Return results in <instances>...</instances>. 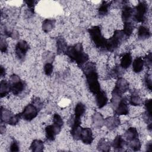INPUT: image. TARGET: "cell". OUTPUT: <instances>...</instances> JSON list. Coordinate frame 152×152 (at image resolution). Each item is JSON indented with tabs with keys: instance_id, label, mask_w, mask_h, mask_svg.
<instances>
[{
	"instance_id": "cell-7",
	"label": "cell",
	"mask_w": 152,
	"mask_h": 152,
	"mask_svg": "<svg viewBox=\"0 0 152 152\" xmlns=\"http://www.w3.org/2000/svg\"><path fill=\"white\" fill-rule=\"evenodd\" d=\"M39 110L33 103L28 104L24 108L23 112L20 113L21 118L27 121H31L37 116Z\"/></svg>"
},
{
	"instance_id": "cell-39",
	"label": "cell",
	"mask_w": 152,
	"mask_h": 152,
	"mask_svg": "<svg viewBox=\"0 0 152 152\" xmlns=\"http://www.w3.org/2000/svg\"><path fill=\"white\" fill-rule=\"evenodd\" d=\"M53 66L52 65V63L50 62H46L43 67L44 72L46 75H50L53 72Z\"/></svg>"
},
{
	"instance_id": "cell-12",
	"label": "cell",
	"mask_w": 152,
	"mask_h": 152,
	"mask_svg": "<svg viewBox=\"0 0 152 152\" xmlns=\"http://www.w3.org/2000/svg\"><path fill=\"white\" fill-rule=\"evenodd\" d=\"M93 136L92 130L90 128H83L80 137V140L86 144H91L93 141Z\"/></svg>"
},
{
	"instance_id": "cell-43",
	"label": "cell",
	"mask_w": 152,
	"mask_h": 152,
	"mask_svg": "<svg viewBox=\"0 0 152 152\" xmlns=\"http://www.w3.org/2000/svg\"><path fill=\"white\" fill-rule=\"evenodd\" d=\"M144 65H145L147 68H151L152 65V54L151 52H150L144 57Z\"/></svg>"
},
{
	"instance_id": "cell-11",
	"label": "cell",
	"mask_w": 152,
	"mask_h": 152,
	"mask_svg": "<svg viewBox=\"0 0 152 152\" xmlns=\"http://www.w3.org/2000/svg\"><path fill=\"white\" fill-rule=\"evenodd\" d=\"M62 128L54 125H48L45 128V133L46 139L49 141H53L55 139L56 135H58L61 131Z\"/></svg>"
},
{
	"instance_id": "cell-9",
	"label": "cell",
	"mask_w": 152,
	"mask_h": 152,
	"mask_svg": "<svg viewBox=\"0 0 152 152\" xmlns=\"http://www.w3.org/2000/svg\"><path fill=\"white\" fill-rule=\"evenodd\" d=\"M129 90V83L128 81L122 77H120L117 79L115 83V86L112 93L117 94L119 95H123Z\"/></svg>"
},
{
	"instance_id": "cell-42",
	"label": "cell",
	"mask_w": 152,
	"mask_h": 152,
	"mask_svg": "<svg viewBox=\"0 0 152 152\" xmlns=\"http://www.w3.org/2000/svg\"><path fill=\"white\" fill-rule=\"evenodd\" d=\"M0 49L2 53H5L8 49V43L5 38L1 37L0 40Z\"/></svg>"
},
{
	"instance_id": "cell-20",
	"label": "cell",
	"mask_w": 152,
	"mask_h": 152,
	"mask_svg": "<svg viewBox=\"0 0 152 152\" xmlns=\"http://www.w3.org/2000/svg\"><path fill=\"white\" fill-rule=\"evenodd\" d=\"M56 20L54 19L46 18L42 22V28L45 33H49L52 30L55 26Z\"/></svg>"
},
{
	"instance_id": "cell-4",
	"label": "cell",
	"mask_w": 152,
	"mask_h": 152,
	"mask_svg": "<svg viewBox=\"0 0 152 152\" xmlns=\"http://www.w3.org/2000/svg\"><path fill=\"white\" fill-rule=\"evenodd\" d=\"M90 37L96 47L100 50H106V43L107 39L103 36L101 28L99 26H94L88 29Z\"/></svg>"
},
{
	"instance_id": "cell-27",
	"label": "cell",
	"mask_w": 152,
	"mask_h": 152,
	"mask_svg": "<svg viewBox=\"0 0 152 152\" xmlns=\"http://www.w3.org/2000/svg\"><path fill=\"white\" fill-rule=\"evenodd\" d=\"M111 2H112L104 1L102 2V3L100 4L98 8V14L99 16L103 17L108 14Z\"/></svg>"
},
{
	"instance_id": "cell-10",
	"label": "cell",
	"mask_w": 152,
	"mask_h": 152,
	"mask_svg": "<svg viewBox=\"0 0 152 152\" xmlns=\"http://www.w3.org/2000/svg\"><path fill=\"white\" fill-rule=\"evenodd\" d=\"M114 110V113L116 116L126 115L129 114V107L127 100L125 97H123Z\"/></svg>"
},
{
	"instance_id": "cell-30",
	"label": "cell",
	"mask_w": 152,
	"mask_h": 152,
	"mask_svg": "<svg viewBox=\"0 0 152 152\" xmlns=\"http://www.w3.org/2000/svg\"><path fill=\"white\" fill-rule=\"evenodd\" d=\"M111 144L105 138H102L97 144V150L100 151H109Z\"/></svg>"
},
{
	"instance_id": "cell-45",
	"label": "cell",
	"mask_w": 152,
	"mask_h": 152,
	"mask_svg": "<svg viewBox=\"0 0 152 152\" xmlns=\"http://www.w3.org/2000/svg\"><path fill=\"white\" fill-rule=\"evenodd\" d=\"M11 151H18L20 150L19 145L17 141L15 140H13L10 145V149Z\"/></svg>"
},
{
	"instance_id": "cell-15",
	"label": "cell",
	"mask_w": 152,
	"mask_h": 152,
	"mask_svg": "<svg viewBox=\"0 0 152 152\" xmlns=\"http://www.w3.org/2000/svg\"><path fill=\"white\" fill-rule=\"evenodd\" d=\"M96 95V102L98 108L101 109L107 103L108 99L106 92L100 90Z\"/></svg>"
},
{
	"instance_id": "cell-5",
	"label": "cell",
	"mask_w": 152,
	"mask_h": 152,
	"mask_svg": "<svg viewBox=\"0 0 152 152\" xmlns=\"http://www.w3.org/2000/svg\"><path fill=\"white\" fill-rule=\"evenodd\" d=\"M148 10V6L145 1H139L138 4L133 9V18L137 22L144 23Z\"/></svg>"
},
{
	"instance_id": "cell-24",
	"label": "cell",
	"mask_w": 152,
	"mask_h": 152,
	"mask_svg": "<svg viewBox=\"0 0 152 152\" xmlns=\"http://www.w3.org/2000/svg\"><path fill=\"white\" fill-rule=\"evenodd\" d=\"M150 35L151 33L148 28L144 26H141L139 27L137 33V36L139 40H143L148 39L150 37Z\"/></svg>"
},
{
	"instance_id": "cell-48",
	"label": "cell",
	"mask_w": 152,
	"mask_h": 152,
	"mask_svg": "<svg viewBox=\"0 0 152 152\" xmlns=\"http://www.w3.org/2000/svg\"><path fill=\"white\" fill-rule=\"evenodd\" d=\"M147 150L148 151H152V144H151V142H150L147 145Z\"/></svg>"
},
{
	"instance_id": "cell-3",
	"label": "cell",
	"mask_w": 152,
	"mask_h": 152,
	"mask_svg": "<svg viewBox=\"0 0 152 152\" xmlns=\"http://www.w3.org/2000/svg\"><path fill=\"white\" fill-rule=\"evenodd\" d=\"M128 38L121 30H116L113 34L109 39H107L106 43V50L112 52L116 50Z\"/></svg>"
},
{
	"instance_id": "cell-46",
	"label": "cell",
	"mask_w": 152,
	"mask_h": 152,
	"mask_svg": "<svg viewBox=\"0 0 152 152\" xmlns=\"http://www.w3.org/2000/svg\"><path fill=\"white\" fill-rule=\"evenodd\" d=\"M5 69L2 66H1V69H0V75L1 77L5 76Z\"/></svg>"
},
{
	"instance_id": "cell-40",
	"label": "cell",
	"mask_w": 152,
	"mask_h": 152,
	"mask_svg": "<svg viewBox=\"0 0 152 152\" xmlns=\"http://www.w3.org/2000/svg\"><path fill=\"white\" fill-rule=\"evenodd\" d=\"M43 57L44 59L45 60L46 63V62L52 63V62H53V61L55 59V55L51 52L47 51L44 53Z\"/></svg>"
},
{
	"instance_id": "cell-1",
	"label": "cell",
	"mask_w": 152,
	"mask_h": 152,
	"mask_svg": "<svg viewBox=\"0 0 152 152\" xmlns=\"http://www.w3.org/2000/svg\"><path fill=\"white\" fill-rule=\"evenodd\" d=\"M81 69L86 77L89 91L95 95L101 90L96 64L87 62L81 67Z\"/></svg>"
},
{
	"instance_id": "cell-8",
	"label": "cell",
	"mask_w": 152,
	"mask_h": 152,
	"mask_svg": "<svg viewBox=\"0 0 152 152\" xmlns=\"http://www.w3.org/2000/svg\"><path fill=\"white\" fill-rule=\"evenodd\" d=\"M30 46L28 43L24 40H19L15 45V52L17 58L21 61H23L29 50Z\"/></svg>"
},
{
	"instance_id": "cell-22",
	"label": "cell",
	"mask_w": 152,
	"mask_h": 152,
	"mask_svg": "<svg viewBox=\"0 0 152 152\" xmlns=\"http://www.w3.org/2000/svg\"><path fill=\"white\" fill-rule=\"evenodd\" d=\"M13 115V113L8 109L1 107V124H8Z\"/></svg>"
},
{
	"instance_id": "cell-25",
	"label": "cell",
	"mask_w": 152,
	"mask_h": 152,
	"mask_svg": "<svg viewBox=\"0 0 152 152\" xmlns=\"http://www.w3.org/2000/svg\"><path fill=\"white\" fill-rule=\"evenodd\" d=\"M132 62V58L131 54L129 52H127L122 56V58L121 59V63L119 65L123 69H126L131 65Z\"/></svg>"
},
{
	"instance_id": "cell-14",
	"label": "cell",
	"mask_w": 152,
	"mask_h": 152,
	"mask_svg": "<svg viewBox=\"0 0 152 152\" xmlns=\"http://www.w3.org/2000/svg\"><path fill=\"white\" fill-rule=\"evenodd\" d=\"M121 17L124 23L132 22V19H133V9L130 6L125 5L122 8Z\"/></svg>"
},
{
	"instance_id": "cell-18",
	"label": "cell",
	"mask_w": 152,
	"mask_h": 152,
	"mask_svg": "<svg viewBox=\"0 0 152 152\" xmlns=\"http://www.w3.org/2000/svg\"><path fill=\"white\" fill-rule=\"evenodd\" d=\"M144 106L145 111L142 114V118L144 121L146 123H149L151 122V109H152V104H151V99H147L144 102Z\"/></svg>"
},
{
	"instance_id": "cell-37",
	"label": "cell",
	"mask_w": 152,
	"mask_h": 152,
	"mask_svg": "<svg viewBox=\"0 0 152 152\" xmlns=\"http://www.w3.org/2000/svg\"><path fill=\"white\" fill-rule=\"evenodd\" d=\"M24 2L27 5L29 12L31 14H33L34 7L36 6V5L38 2V1H34V0H27V1H24Z\"/></svg>"
},
{
	"instance_id": "cell-6",
	"label": "cell",
	"mask_w": 152,
	"mask_h": 152,
	"mask_svg": "<svg viewBox=\"0 0 152 152\" xmlns=\"http://www.w3.org/2000/svg\"><path fill=\"white\" fill-rule=\"evenodd\" d=\"M9 82L11 84V91L13 94L18 96L26 88V83L21 80L20 77L17 74H12L10 76Z\"/></svg>"
},
{
	"instance_id": "cell-38",
	"label": "cell",
	"mask_w": 152,
	"mask_h": 152,
	"mask_svg": "<svg viewBox=\"0 0 152 152\" xmlns=\"http://www.w3.org/2000/svg\"><path fill=\"white\" fill-rule=\"evenodd\" d=\"M21 118V113L13 115L12 116V117L11 118V119L8 122V124L10 125H12V126H14L18 123V122L20 121V119Z\"/></svg>"
},
{
	"instance_id": "cell-44",
	"label": "cell",
	"mask_w": 152,
	"mask_h": 152,
	"mask_svg": "<svg viewBox=\"0 0 152 152\" xmlns=\"http://www.w3.org/2000/svg\"><path fill=\"white\" fill-rule=\"evenodd\" d=\"M34 105H35L39 110H40L43 107V103L38 97H34L32 100V103Z\"/></svg>"
},
{
	"instance_id": "cell-26",
	"label": "cell",
	"mask_w": 152,
	"mask_h": 152,
	"mask_svg": "<svg viewBox=\"0 0 152 152\" xmlns=\"http://www.w3.org/2000/svg\"><path fill=\"white\" fill-rule=\"evenodd\" d=\"M144 62L141 57L136 58L132 62V69L135 73L140 72L144 67Z\"/></svg>"
},
{
	"instance_id": "cell-41",
	"label": "cell",
	"mask_w": 152,
	"mask_h": 152,
	"mask_svg": "<svg viewBox=\"0 0 152 152\" xmlns=\"http://www.w3.org/2000/svg\"><path fill=\"white\" fill-rule=\"evenodd\" d=\"M144 84L147 87V88L149 90H151V87H152V81H151V75L149 74H146L144 76Z\"/></svg>"
},
{
	"instance_id": "cell-19",
	"label": "cell",
	"mask_w": 152,
	"mask_h": 152,
	"mask_svg": "<svg viewBox=\"0 0 152 152\" xmlns=\"http://www.w3.org/2000/svg\"><path fill=\"white\" fill-rule=\"evenodd\" d=\"M68 48L66 42L62 36H59L56 38V52L57 54L61 55L65 53Z\"/></svg>"
},
{
	"instance_id": "cell-21",
	"label": "cell",
	"mask_w": 152,
	"mask_h": 152,
	"mask_svg": "<svg viewBox=\"0 0 152 152\" xmlns=\"http://www.w3.org/2000/svg\"><path fill=\"white\" fill-rule=\"evenodd\" d=\"M11 91V84L9 81L6 80H2L0 83V96L1 97H4L8 94V93Z\"/></svg>"
},
{
	"instance_id": "cell-2",
	"label": "cell",
	"mask_w": 152,
	"mask_h": 152,
	"mask_svg": "<svg viewBox=\"0 0 152 152\" xmlns=\"http://www.w3.org/2000/svg\"><path fill=\"white\" fill-rule=\"evenodd\" d=\"M65 54L81 68L88 60V56L84 52L81 43H77L73 45L68 46Z\"/></svg>"
},
{
	"instance_id": "cell-33",
	"label": "cell",
	"mask_w": 152,
	"mask_h": 152,
	"mask_svg": "<svg viewBox=\"0 0 152 152\" xmlns=\"http://www.w3.org/2000/svg\"><path fill=\"white\" fill-rule=\"evenodd\" d=\"M71 129L70 132L72 138L75 140H79L81 130L83 128L81 126V125H75L71 126Z\"/></svg>"
},
{
	"instance_id": "cell-13",
	"label": "cell",
	"mask_w": 152,
	"mask_h": 152,
	"mask_svg": "<svg viewBox=\"0 0 152 152\" xmlns=\"http://www.w3.org/2000/svg\"><path fill=\"white\" fill-rule=\"evenodd\" d=\"M121 124V121L119 118L117 116H109L104 119V125L109 129L113 130L118 128Z\"/></svg>"
},
{
	"instance_id": "cell-47",
	"label": "cell",
	"mask_w": 152,
	"mask_h": 152,
	"mask_svg": "<svg viewBox=\"0 0 152 152\" xmlns=\"http://www.w3.org/2000/svg\"><path fill=\"white\" fill-rule=\"evenodd\" d=\"M6 131V126L5 125H3L2 124H1V126H0V132L1 134H3L4 133H5Z\"/></svg>"
},
{
	"instance_id": "cell-23",
	"label": "cell",
	"mask_w": 152,
	"mask_h": 152,
	"mask_svg": "<svg viewBox=\"0 0 152 152\" xmlns=\"http://www.w3.org/2000/svg\"><path fill=\"white\" fill-rule=\"evenodd\" d=\"M124 70L120 65H116L109 71V75L112 78L118 79L122 77V75L124 73Z\"/></svg>"
},
{
	"instance_id": "cell-29",
	"label": "cell",
	"mask_w": 152,
	"mask_h": 152,
	"mask_svg": "<svg viewBox=\"0 0 152 152\" xmlns=\"http://www.w3.org/2000/svg\"><path fill=\"white\" fill-rule=\"evenodd\" d=\"M142 100L141 98L138 91H134L129 97V103L133 106H140L142 103Z\"/></svg>"
},
{
	"instance_id": "cell-34",
	"label": "cell",
	"mask_w": 152,
	"mask_h": 152,
	"mask_svg": "<svg viewBox=\"0 0 152 152\" xmlns=\"http://www.w3.org/2000/svg\"><path fill=\"white\" fill-rule=\"evenodd\" d=\"M127 144L128 147L133 151H139L141 147V143L138 138H135L132 140L128 141Z\"/></svg>"
},
{
	"instance_id": "cell-31",
	"label": "cell",
	"mask_w": 152,
	"mask_h": 152,
	"mask_svg": "<svg viewBox=\"0 0 152 152\" xmlns=\"http://www.w3.org/2000/svg\"><path fill=\"white\" fill-rule=\"evenodd\" d=\"M86 112V106L81 102L78 103L74 109V116L76 118L81 119Z\"/></svg>"
},
{
	"instance_id": "cell-32",
	"label": "cell",
	"mask_w": 152,
	"mask_h": 152,
	"mask_svg": "<svg viewBox=\"0 0 152 152\" xmlns=\"http://www.w3.org/2000/svg\"><path fill=\"white\" fill-rule=\"evenodd\" d=\"M30 149L34 152L43 151L44 149V143L40 140H34L30 145Z\"/></svg>"
},
{
	"instance_id": "cell-28",
	"label": "cell",
	"mask_w": 152,
	"mask_h": 152,
	"mask_svg": "<svg viewBox=\"0 0 152 152\" xmlns=\"http://www.w3.org/2000/svg\"><path fill=\"white\" fill-rule=\"evenodd\" d=\"M124 137L127 141H129L135 138H138V133L134 127H129L125 132Z\"/></svg>"
},
{
	"instance_id": "cell-35",
	"label": "cell",
	"mask_w": 152,
	"mask_h": 152,
	"mask_svg": "<svg viewBox=\"0 0 152 152\" xmlns=\"http://www.w3.org/2000/svg\"><path fill=\"white\" fill-rule=\"evenodd\" d=\"M134 24L132 22L124 23V28L122 30L127 38H128L132 33V31L134 30Z\"/></svg>"
},
{
	"instance_id": "cell-16",
	"label": "cell",
	"mask_w": 152,
	"mask_h": 152,
	"mask_svg": "<svg viewBox=\"0 0 152 152\" xmlns=\"http://www.w3.org/2000/svg\"><path fill=\"white\" fill-rule=\"evenodd\" d=\"M91 122L93 126L97 128L100 129L104 126V119L103 115L99 112H95L91 116Z\"/></svg>"
},
{
	"instance_id": "cell-36",
	"label": "cell",
	"mask_w": 152,
	"mask_h": 152,
	"mask_svg": "<svg viewBox=\"0 0 152 152\" xmlns=\"http://www.w3.org/2000/svg\"><path fill=\"white\" fill-rule=\"evenodd\" d=\"M53 124L60 127L62 128V126L64 125V121L63 119H62L61 116L58 114V113H55L53 117Z\"/></svg>"
},
{
	"instance_id": "cell-17",
	"label": "cell",
	"mask_w": 152,
	"mask_h": 152,
	"mask_svg": "<svg viewBox=\"0 0 152 152\" xmlns=\"http://www.w3.org/2000/svg\"><path fill=\"white\" fill-rule=\"evenodd\" d=\"M126 145L127 142L121 135H117L111 143V146L118 151L122 150Z\"/></svg>"
}]
</instances>
